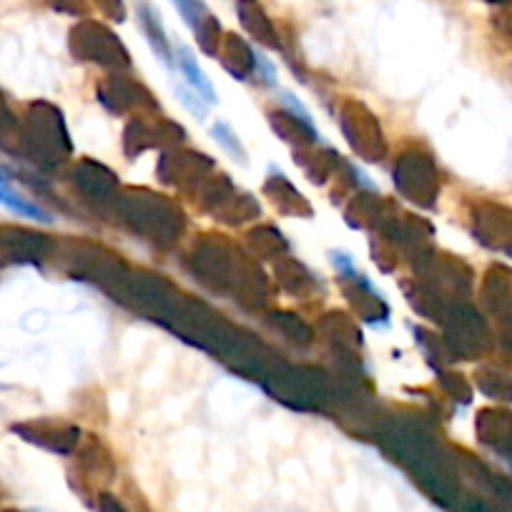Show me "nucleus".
<instances>
[{
    "mask_svg": "<svg viewBox=\"0 0 512 512\" xmlns=\"http://www.w3.org/2000/svg\"><path fill=\"white\" fill-rule=\"evenodd\" d=\"M282 101L287 103V106H289V111H292V113H297V116L302 118V121H304V126H307L309 131H312V134H314V139H319V128H317V123L312 121V116H309V111H307V108H304V103L299 101V98H294L292 93H284V96H282Z\"/></svg>",
    "mask_w": 512,
    "mask_h": 512,
    "instance_id": "obj_7",
    "label": "nucleus"
},
{
    "mask_svg": "<svg viewBox=\"0 0 512 512\" xmlns=\"http://www.w3.org/2000/svg\"><path fill=\"white\" fill-rule=\"evenodd\" d=\"M332 264H334V267H337L339 274H344V277H347V279H352V282H359V284H362V287L372 289V292H374V284L369 282V279L364 277V274L359 272L357 267H354L352 254H347V251H332Z\"/></svg>",
    "mask_w": 512,
    "mask_h": 512,
    "instance_id": "obj_4",
    "label": "nucleus"
},
{
    "mask_svg": "<svg viewBox=\"0 0 512 512\" xmlns=\"http://www.w3.org/2000/svg\"><path fill=\"white\" fill-rule=\"evenodd\" d=\"M0 204L8 206V209L16 211V214L28 216V219L51 221V216H48L46 211L41 209V206H36V204H31V201H26L21 194H16V191H13L8 184H0Z\"/></svg>",
    "mask_w": 512,
    "mask_h": 512,
    "instance_id": "obj_3",
    "label": "nucleus"
},
{
    "mask_svg": "<svg viewBox=\"0 0 512 512\" xmlns=\"http://www.w3.org/2000/svg\"><path fill=\"white\" fill-rule=\"evenodd\" d=\"M176 8L181 11V16L186 18V23H189L191 28H201V23H204V18L209 16V11H206L204 0H174Z\"/></svg>",
    "mask_w": 512,
    "mask_h": 512,
    "instance_id": "obj_5",
    "label": "nucleus"
},
{
    "mask_svg": "<svg viewBox=\"0 0 512 512\" xmlns=\"http://www.w3.org/2000/svg\"><path fill=\"white\" fill-rule=\"evenodd\" d=\"M214 139L219 141V144L224 146V149L229 151L231 156H234V159H239V161L246 159V151L241 149L239 139H236L234 131H231V128L226 126V123H216V126H214Z\"/></svg>",
    "mask_w": 512,
    "mask_h": 512,
    "instance_id": "obj_6",
    "label": "nucleus"
},
{
    "mask_svg": "<svg viewBox=\"0 0 512 512\" xmlns=\"http://www.w3.org/2000/svg\"><path fill=\"white\" fill-rule=\"evenodd\" d=\"M251 56H254L256 68H259V71H262L264 81H267L269 86H277V68L272 66V61H269V58L264 56L262 51H251Z\"/></svg>",
    "mask_w": 512,
    "mask_h": 512,
    "instance_id": "obj_9",
    "label": "nucleus"
},
{
    "mask_svg": "<svg viewBox=\"0 0 512 512\" xmlns=\"http://www.w3.org/2000/svg\"><path fill=\"white\" fill-rule=\"evenodd\" d=\"M176 91H179L181 103H184V106L189 108L191 113H196V116H199V118H204V116H206V106H209V103L201 101V98L196 96L194 91H186L184 86H179V88H176Z\"/></svg>",
    "mask_w": 512,
    "mask_h": 512,
    "instance_id": "obj_8",
    "label": "nucleus"
},
{
    "mask_svg": "<svg viewBox=\"0 0 512 512\" xmlns=\"http://www.w3.org/2000/svg\"><path fill=\"white\" fill-rule=\"evenodd\" d=\"M176 63H179L181 73H184V78H186V83H189L191 91H194L204 103H214L216 101L214 86H211V81L204 76V71H201L199 63H196L194 53H191L186 46H179Z\"/></svg>",
    "mask_w": 512,
    "mask_h": 512,
    "instance_id": "obj_1",
    "label": "nucleus"
},
{
    "mask_svg": "<svg viewBox=\"0 0 512 512\" xmlns=\"http://www.w3.org/2000/svg\"><path fill=\"white\" fill-rule=\"evenodd\" d=\"M139 18H141V26H144L146 38L151 41V48L156 51V56H159L166 66H171V48H169V41H166L164 26H161L159 21V13H156L149 3H141Z\"/></svg>",
    "mask_w": 512,
    "mask_h": 512,
    "instance_id": "obj_2",
    "label": "nucleus"
}]
</instances>
